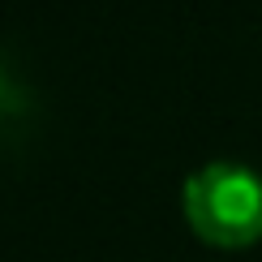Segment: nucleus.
Returning <instances> with one entry per match:
<instances>
[{"mask_svg": "<svg viewBox=\"0 0 262 262\" xmlns=\"http://www.w3.org/2000/svg\"><path fill=\"white\" fill-rule=\"evenodd\" d=\"M185 220L215 249L262 241V177L245 163H206L185 181Z\"/></svg>", "mask_w": 262, "mask_h": 262, "instance_id": "nucleus-1", "label": "nucleus"}, {"mask_svg": "<svg viewBox=\"0 0 262 262\" xmlns=\"http://www.w3.org/2000/svg\"><path fill=\"white\" fill-rule=\"evenodd\" d=\"M9 99H13V95H9V78H5V73H0V112H5V107H9Z\"/></svg>", "mask_w": 262, "mask_h": 262, "instance_id": "nucleus-2", "label": "nucleus"}]
</instances>
